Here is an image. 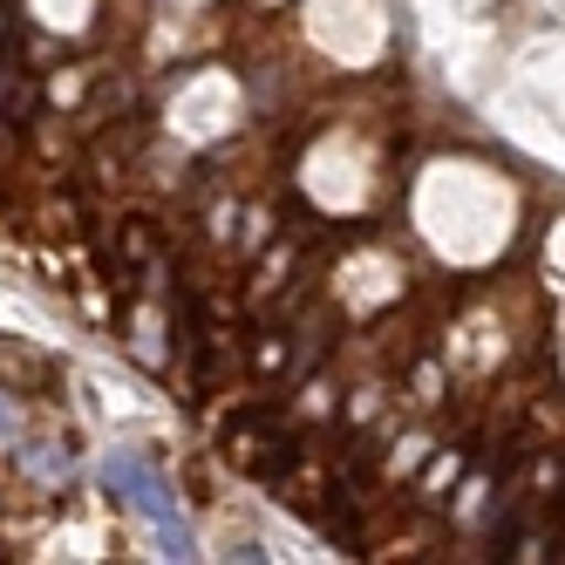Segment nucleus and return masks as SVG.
I'll list each match as a JSON object with an SVG mask.
<instances>
[{
  "label": "nucleus",
  "mask_w": 565,
  "mask_h": 565,
  "mask_svg": "<svg viewBox=\"0 0 565 565\" xmlns=\"http://www.w3.org/2000/svg\"><path fill=\"white\" fill-rule=\"evenodd\" d=\"M109 483H116V498H124L150 532H157V545H164L171 558H191L198 545H191V524H184V511H178V498H171V483L157 477L143 457H109Z\"/></svg>",
  "instance_id": "obj_1"
}]
</instances>
